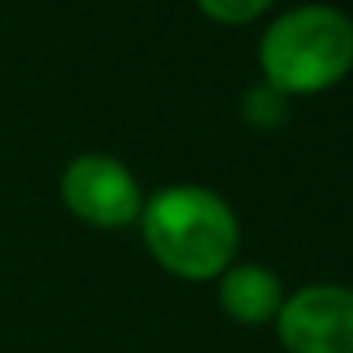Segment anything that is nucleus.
<instances>
[{"mask_svg": "<svg viewBox=\"0 0 353 353\" xmlns=\"http://www.w3.org/2000/svg\"><path fill=\"white\" fill-rule=\"evenodd\" d=\"M145 243L179 277H213L232 262L239 228L232 209L205 186H168L141 209Z\"/></svg>", "mask_w": 353, "mask_h": 353, "instance_id": "1", "label": "nucleus"}, {"mask_svg": "<svg viewBox=\"0 0 353 353\" xmlns=\"http://www.w3.org/2000/svg\"><path fill=\"white\" fill-rule=\"evenodd\" d=\"M259 61L266 84L277 92H323L338 84L353 65V23L327 4L292 8L262 34Z\"/></svg>", "mask_w": 353, "mask_h": 353, "instance_id": "2", "label": "nucleus"}, {"mask_svg": "<svg viewBox=\"0 0 353 353\" xmlns=\"http://www.w3.org/2000/svg\"><path fill=\"white\" fill-rule=\"evenodd\" d=\"M61 198L77 216L103 228H122L137 221L145 198L133 179V171L122 160L107 152H84L61 171Z\"/></svg>", "mask_w": 353, "mask_h": 353, "instance_id": "3", "label": "nucleus"}, {"mask_svg": "<svg viewBox=\"0 0 353 353\" xmlns=\"http://www.w3.org/2000/svg\"><path fill=\"white\" fill-rule=\"evenodd\" d=\"M289 353H353V289L307 285L277 312Z\"/></svg>", "mask_w": 353, "mask_h": 353, "instance_id": "4", "label": "nucleus"}, {"mask_svg": "<svg viewBox=\"0 0 353 353\" xmlns=\"http://www.w3.org/2000/svg\"><path fill=\"white\" fill-rule=\"evenodd\" d=\"M221 304L232 319L239 323H266L277 319L285 296H281V281L274 270L266 266H236L224 274L221 281Z\"/></svg>", "mask_w": 353, "mask_h": 353, "instance_id": "5", "label": "nucleus"}, {"mask_svg": "<svg viewBox=\"0 0 353 353\" xmlns=\"http://www.w3.org/2000/svg\"><path fill=\"white\" fill-rule=\"evenodd\" d=\"M243 114H247V122L262 125V130H274L289 114V95L277 92L274 84H254L243 99Z\"/></svg>", "mask_w": 353, "mask_h": 353, "instance_id": "6", "label": "nucleus"}, {"mask_svg": "<svg viewBox=\"0 0 353 353\" xmlns=\"http://www.w3.org/2000/svg\"><path fill=\"white\" fill-rule=\"evenodd\" d=\"M198 4L201 12H209L221 23H247V19H254L259 12L270 8V0H198Z\"/></svg>", "mask_w": 353, "mask_h": 353, "instance_id": "7", "label": "nucleus"}]
</instances>
